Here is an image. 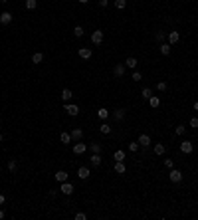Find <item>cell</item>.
I'll return each instance as SVG.
<instances>
[{"label": "cell", "instance_id": "44", "mask_svg": "<svg viewBox=\"0 0 198 220\" xmlns=\"http://www.w3.org/2000/svg\"><path fill=\"white\" fill-rule=\"evenodd\" d=\"M4 218V210H2V208H0V220H2Z\"/></svg>", "mask_w": 198, "mask_h": 220}, {"label": "cell", "instance_id": "2", "mask_svg": "<svg viewBox=\"0 0 198 220\" xmlns=\"http://www.w3.org/2000/svg\"><path fill=\"white\" fill-rule=\"evenodd\" d=\"M63 111H67V115L76 117V115L79 113V107H77V105H73V103H66V105H63Z\"/></svg>", "mask_w": 198, "mask_h": 220}, {"label": "cell", "instance_id": "38", "mask_svg": "<svg viewBox=\"0 0 198 220\" xmlns=\"http://www.w3.org/2000/svg\"><path fill=\"white\" fill-rule=\"evenodd\" d=\"M184 131H186V127H184V125H178V127L174 129V133H176V135H184Z\"/></svg>", "mask_w": 198, "mask_h": 220}, {"label": "cell", "instance_id": "7", "mask_svg": "<svg viewBox=\"0 0 198 220\" xmlns=\"http://www.w3.org/2000/svg\"><path fill=\"white\" fill-rule=\"evenodd\" d=\"M89 175H91V173H89V167H79V169H77V176H79L81 180L89 179Z\"/></svg>", "mask_w": 198, "mask_h": 220}, {"label": "cell", "instance_id": "22", "mask_svg": "<svg viewBox=\"0 0 198 220\" xmlns=\"http://www.w3.org/2000/svg\"><path fill=\"white\" fill-rule=\"evenodd\" d=\"M115 173H119V175L125 173V165H123V161H115Z\"/></svg>", "mask_w": 198, "mask_h": 220}, {"label": "cell", "instance_id": "16", "mask_svg": "<svg viewBox=\"0 0 198 220\" xmlns=\"http://www.w3.org/2000/svg\"><path fill=\"white\" fill-rule=\"evenodd\" d=\"M71 139H73V141H81V139H83V131L79 129V127H77V129H73L71 131Z\"/></svg>", "mask_w": 198, "mask_h": 220}, {"label": "cell", "instance_id": "37", "mask_svg": "<svg viewBox=\"0 0 198 220\" xmlns=\"http://www.w3.org/2000/svg\"><path fill=\"white\" fill-rule=\"evenodd\" d=\"M133 82H141V79H143V76H141V72H133Z\"/></svg>", "mask_w": 198, "mask_h": 220}, {"label": "cell", "instance_id": "15", "mask_svg": "<svg viewBox=\"0 0 198 220\" xmlns=\"http://www.w3.org/2000/svg\"><path fill=\"white\" fill-rule=\"evenodd\" d=\"M113 73L117 77H123V73H125V63H117L115 69H113Z\"/></svg>", "mask_w": 198, "mask_h": 220}, {"label": "cell", "instance_id": "6", "mask_svg": "<svg viewBox=\"0 0 198 220\" xmlns=\"http://www.w3.org/2000/svg\"><path fill=\"white\" fill-rule=\"evenodd\" d=\"M192 149H194V145H192L190 141H182V143H180V151H182L184 155L192 153Z\"/></svg>", "mask_w": 198, "mask_h": 220}, {"label": "cell", "instance_id": "29", "mask_svg": "<svg viewBox=\"0 0 198 220\" xmlns=\"http://www.w3.org/2000/svg\"><path fill=\"white\" fill-rule=\"evenodd\" d=\"M113 159H115V161H125V151H115Z\"/></svg>", "mask_w": 198, "mask_h": 220}, {"label": "cell", "instance_id": "24", "mask_svg": "<svg viewBox=\"0 0 198 220\" xmlns=\"http://www.w3.org/2000/svg\"><path fill=\"white\" fill-rule=\"evenodd\" d=\"M60 141L66 143V145L71 143V141H73V139H71V133H62V135H60Z\"/></svg>", "mask_w": 198, "mask_h": 220}, {"label": "cell", "instance_id": "17", "mask_svg": "<svg viewBox=\"0 0 198 220\" xmlns=\"http://www.w3.org/2000/svg\"><path fill=\"white\" fill-rule=\"evenodd\" d=\"M149 105H151L153 109H157V107L160 105V97H157V95H151V97H149Z\"/></svg>", "mask_w": 198, "mask_h": 220}, {"label": "cell", "instance_id": "28", "mask_svg": "<svg viewBox=\"0 0 198 220\" xmlns=\"http://www.w3.org/2000/svg\"><path fill=\"white\" fill-rule=\"evenodd\" d=\"M36 6H38L36 0H26V8H28V10H36Z\"/></svg>", "mask_w": 198, "mask_h": 220}, {"label": "cell", "instance_id": "35", "mask_svg": "<svg viewBox=\"0 0 198 220\" xmlns=\"http://www.w3.org/2000/svg\"><path fill=\"white\" fill-rule=\"evenodd\" d=\"M154 40L163 44V42H164V32H157V34H154Z\"/></svg>", "mask_w": 198, "mask_h": 220}, {"label": "cell", "instance_id": "10", "mask_svg": "<svg viewBox=\"0 0 198 220\" xmlns=\"http://www.w3.org/2000/svg\"><path fill=\"white\" fill-rule=\"evenodd\" d=\"M85 151H87L85 143H76V145H73V153H76V155H83Z\"/></svg>", "mask_w": 198, "mask_h": 220}, {"label": "cell", "instance_id": "30", "mask_svg": "<svg viewBox=\"0 0 198 220\" xmlns=\"http://www.w3.org/2000/svg\"><path fill=\"white\" fill-rule=\"evenodd\" d=\"M16 169H18V163H16V161L12 159V161L8 163V171H10V173H16Z\"/></svg>", "mask_w": 198, "mask_h": 220}, {"label": "cell", "instance_id": "13", "mask_svg": "<svg viewBox=\"0 0 198 220\" xmlns=\"http://www.w3.org/2000/svg\"><path fill=\"white\" fill-rule=\"evenodd\" d=\"M137 63H139V62H137V58H133V56H131V58H127V60H125V68L135 69V68H137Z\"/></svg>", "mask_w": 198, "mask_h": 220}, {"label": "cell", "instance_id": "42", "mask_svg": "<svg viewBox=\"0 0 198 220\" xmlns=\"http://www.w3.org/2000/svg\"><path fill=\"white\" fill-rule=\"evenodd\" d=\"M107 4H109V0H99V6H101V8H105Z\"/></svg>", "mask_w": 198, "mask_h": 220}, {"label": "cell", "instance_id": "1", "mask_svg": "<svg viewBox=\"0 0 198 220\" xmlns=\"http://www.w3.org/2000/svg\"><path fill=\"white\" fill-rule=\"evenodd\" d=\"M60 190H62V192H63V194H66V196H69V194H73V190H76V189H73V185H71V182H69V180H66V182H62Z\"/></svg>", "mask_w": 198, "mask_h": 220}, {"label": "cell", "instance_id": "32", "mask_svg": "<svg viewBox=\"0 0 198 220\" xmlns=\"http://www.w3.org/2000/svg\"><path fill=\"white\" fill-rule=\"evenodd\" d=\"M73 34H76V38H81V36H83V28H81V26H76V28H73Z\"/></svg>", "mask_w": 198, "mask_h": 220}, {"label": "cell", "instance_id": "31", "mask_svg": "<svg viewBox=\"0 0 198 220\" xmlns=\"http://www.w3.org/2000/svg\"><path fill=\"white\" fill-rule=\"evenodd\" d=\"M89 149H91V153H99L101 155V145L99 143H91V147H89Z\"/></svg>", "mask_w": 198, "mask_h": 220}, {"label": "cell", "instance_id": "39", "mask_svg": "<svg viewBox=\"0 0 198 220\" xmlns=\"http://www.w3.org/2000/svg\"><path fill=\"white\" fill-rule=\"evenodd\" d=\"M157 89L159 91H164V89H167V82H159L157 83Z\"/></svg>", "mask_w": 198, "mask_h": 220}, {"label": "cell", "instance_id": "14", "mask_svg": "<svg viewBox=\"0 0 198 220\" xmlns=\"http://www.w3.org/2000/svg\"><path fill=\"white\" fill-rule=\"evenodd\" d=\"M178 40H180V34H178V32H168V44H170V46L176 44Z\"/></svg>", "mask_w": 198, "mask_h": 220}, {"label": "cell", "instance_id": "26", "mask_svg": "<svg viewBox=\"0 0 198 220\" xmlns=\"http://www.w3.org/2000/svg\"><path fill=\"white\" fill-rule=\"evenodd\" d=\"M42 60H44V54H40V52H36L34 56H32V62L34 63H42Z\"/></svg>", "mask_w": 198, "mask_h": 220}, {"label": "cell", "instance_id": "8", "mask_svg": "<svg viewBox=\"0 0 198 220\" xmlns=\"http://www.w3.org/2000/svg\"><path fill=\"white\" fill-rule=\"evenodd\" d=\"M10 22H12V14H10V12H2V14H0V24L8 26Z\"/></svg>", "mask_w": 198, "mask_h": 220}, {"label": "cell", "instance_id": "40", "mask_svg": "<svg viewBox=\"0 0 198 220\" xmlns=\"http://www.w3.org/2000/svg\"><path fill=\"white\" fill-rule=\"evenodd\" d=\"M164 167H167V169H173V167H174L173 159H164Z\"/></svg>", "mask_w": 198, "mask_h": 220}, {"label": "cell", "instance_id": "11", "mask_svg": "<svg viewBox=\"0 0 198 220\" xmlns=\"http://www.w3.org/2000/svg\"><path fill=\"white\" fill-rule=\"evenodd\" d=\"M89 163H91V167H99V165H101V155L93 153L91 157H89Z\"/></svg>", "mask_w": 198, "mask_h": 220}, {"label": "cell", "instance_id": "45", "mask_svg": "<svg viewBox=\"0 0 198 220\" xmlns=\"http://www.w3.org/2000/svg\"><path fill=\"white\" fill-rule=\"evenodd\" d=\"M79 2H81V4H87V2H89V0H79Z\"/></svg>", "mask_w": 198, "mask_h": 220}, {"label": "cell", "instance_id": "34", "mask_svg": "<svg viewBox=\"0 0 198 220\" xmlns=\"http://www.w3.org/2000/svg\"><path fill=\"white\" fill-rule=\"evenodd\" d=\"M115 6L119 8V10H123V8L127 6V0H115Z\"/></svg>", "mask_w": 198, "mask_h": 220}, {"label": "cell", "instance_id": "25", "mask_svg": "<svg viewBox=\"0 0 198 220\" xmlns=\"http://www.w3.org/2000/svg\"><path fill=\"white\" fill-rule=\"evenodd\" d=\"M113 117H115V121H123L125 119V109H117L113 113Z\"/></svg>", "mask_w": 198, "mask_h": 220}, {"label": "cell", "instance_id": "46", "mask_svg": "<svg viewBox=\"0 0 198 220\" xmlns=\"http://www.w3.org/2000/svg\"><path fill=\"white\" fill-rule=\"evenodd\" d=\"M194 109H196V111H198V101H196V103H194Z\"/></svg>", "mask_w": 198, "mask_h": 220}, {"label": "cell", "instance_id": "5", "mask_svg": "<svg viewBox=\"0 0 198 220\" xmlns=\"http://www.w3.org/2000/svg\"><path fill=\"white\" fill-rule=\"evenodd\" d=\"M79 58H81V60H89V58H91V48H79Z\"/></svg>", "mask_w": 198, "mask_h": 220}, {"label": "cell", "instance_id": "36", "mask_svg": "<svg viewBox=\"0 0 198 220\" xmlns=\"http://www.w3.org/2000/svg\"><path fill=\"white\" fill-rule=\"evenodd\" d=\"M188 125L192 127V129H198V117H192V119L188 121Z\"/></svg>", "mask_w": 198, "mask_h": 220}, {"label": "cell", "instance_id": "20", "mask_svg": "<svg viewBox=\"0 0 198 220\" xmlns=\"http://www.w3.org/2000/svg\"><path fill=\"white\" fill-rule=\"evenodd\" d=\"M56 180L66 182L67 180V173H66V171H58V173H56Z\"/></svg>", "mask_w": 198, "mask_h": 220}, {"label": "cell", "instance_id": "33", "mask_svg": "<svg viewBox=\"0 0 198 220\" xmlns=\"http://www.w3.org/2000/svg\"><path fill=\"white\" fill-rule=\"evenodd\" d=\"M139 147H141V145H139V141H137V143H129V151H131V153H137Z\"/></svg>", "mask_w": 198, "mask_h": 220}, {"label": "cell", "instance_id": "47", "mask_svg": "<svg viewBox=\"0 0 198 220\" xmlns=\"http://www.w3.org/2000/svg\"><path fill=\"white\" fill-rule=\"evenodd\" d=\"M0 2H2V4H6V2H8V0H0Z\"/></svg>", "mask_w": 198, "mask_h": 220}, {"label": "cell", "instance_id": "21", "mask_svg": "<svg viewBox=\"0 0 198 220\" xmlns=\"http://www.w3.org/2000/svg\"><path fill=\"white\" fill-rule=\"evenodd\" d=\"M99 131L103 133V135H109V133H111V125H109V123H101V125H99Z\"/></svg>", "mask_w": 198, "mask_h": 220}, {"label": "cell", "instance_id": "4", "mask_svg": "<svg viewBox=\"0 0 198 220\" xmlns=\"http://www.w3.org/2000/svg\"><path fill=\"white\" fill-rule=\"evenodd\" d=\"M91 42H93L95 46H99L101 42H103V32H101V30H95L93 34H91Z\"/></svg>", "mask_w": 198, "mask_h": 220}, {"label": "cell", "instance_id": "27", "mask_svg": "<svg viewBox=\"0 0 198 220\" xmlns=\"http://www.w3.org/2000/svg\"><path fill=\"white\" fill-rule=\"evenodd\" d=\"M141 95H143V99H149V97H151V95H153V89H151V87H143Z\"/></svg>", "mask_w": 198, "mask_h": 220}, {"label": "cell", "instance_id": "43", "mask_svg": "<svg viewBox=\"0 0 198 220\" xmlns=\"http://www.w3.org/2000/svg\"><path fill=\"white\" fill-rule=\"evenodd\" d=\"M4 204V194H0V206Z\"/></svg>", "mask_w": 198, "mask_h": 220}, {"label": "cell", "instance_id": "18", "mask_svg": "<svg viewBox=\"0 0 198 220\" xmlns=\"http://www.w3.org/2000/svg\"><path fill=\"white\" fill-rule=\"evenodd\" d=\"M153 151H154V155H159V157H160V155H164V151H167V147H164L163 143H157V145H154V149H153Z\"/></svg>", "mask_w": 198, "mask_h": 220}, {"label": "cell", "instance_id": "23", "mask_svg": "<svg viewBox=\"0 0 198 220\" xmlns=\"http://www.w3.org/2000/svg\"><path fill=\"white\" fill-rule=\"evenodd\" d=\"M97 115H99V119H101V121H105L107 117H109V109H105V107H101V109L97 111Z\"/></svg>", "mask_w": 198, "mask_h": 220}, {"label": "cell", "instance_id": "48", "mask_svg": "<svg viewBox=\"0 0 198 220\" xmlns=\"http://www.w3.org/2000/svg\"><path fill=\"white\" fill-rule=\"evenodd\" d=\"M2 139H4V137H2V133H0V143H2Z\"/></svg>", "mask_w": 198, "mask_h": 220}, {"label": "cell", "instance_id": "12", "mask_svg": "<svg viewBox=\"0 0 198 220\" xmlns=\"http://www.w3.org/2000/svg\"><path fill=\"white\" fill-rule=\"evenodd\" d=\"M71 97H73L71 89H69V87H63V89H62V99H63V101H66V103H67V101L71 99Z\"/></svg>", "mask_w": 198, "mask_h": 220}, {"label": "cell", "instance_id": "19", "mask_svg": "<svg viewBox=\"0 0 198 220\" xmlns=\"http://www.w3.org/2000/svg\"><path fill=\"white\" fill-rule=\"evenodd\" d=\"M170 50H173V46H170V44H164V42L160 44V54H163V56H168Z\"/></svg>", "mask_w": 198, "mask_h": 220}, {"label": "cell", "instance_id": "41", "mask_svg": "<svg viewBox=\"0 0 198 220\" xmlns=\"http://www.w3.org/2000/svg\"><path fill=\"white\" fill-rule=\"evenodd\" d=\"M85 218H87V214H85V212H77L76 214V220H85Z\"/></svg>", "mask_w": 198, "mask_h": 220}, {"label": "cell", "instance_id": "9", "mask_svg": "<svg viewBox=\"0 0 198 220\" xmlns=\"http://www.w3.org/2000/svg\"><path fill=\"white\" fill-rule=\"evenodd\" d=\"M137 141H139V145H141V147H149V145H151V137L143 133V135H139Z\"/></svg>", "mask_w": 198, "mask_h": 220}, {"label": "cell", "instance_id": "3", "mask_svg": "<svg viewBox=\"0 0 198 220\" xmlns=\"http://www.w3.org/2000/svg\"><path fill=\"white\" fill-rule=\"evenodd\" d=\"M168 179L173 180V182H180V180H182V173H180V171H176V169H170Z\"/></svg>", "mask_w": 198, "mask_h": 220}]
</instances>
